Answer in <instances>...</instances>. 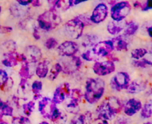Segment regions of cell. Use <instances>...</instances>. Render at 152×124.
Here are the masks:
<instances>
[{"mask_svg":"<svg viewBox=\"0 0 152 124\" xmlns=\"http://www.w3.org/2000/svg\"><path fill=\"white\" fill-rule=\"evenodd\" d=\"M123 109V104L120 99L110 97L104 101L96 109L98 119L105 120H112Z\"/></svg>","mask_w":152,"mask_h":124,"instance_id":"obj_1","label":"cell"},{"mask_svg":"<svg viewBox=\"0 0 152 124\" xmlns=\"http://www.w3.org/2000/svg\"><path fill=\"white\" fill-rule=\"evenodd\" d=\"M105 83L102 79L88 78L86 81V91L83 95L85 100L90 104L97 103L105 93Z\"/></svg>","mask_w":152,"mask_h":124,"instance_id":"obj_2","label":"cell"},{"mask_svg":"<svg viewBox=\"0 0 152 124\" xmlns=\"http://www.w3.org/2000/svg\"><path fill=\"white\" fill-rule=\"evenodd\" d=\"M62 22L59 13L53 8L45 11L38 16L37 22L39 28L45 31H50L56 28Z\"/></svg>","mask_w":152,"mask_h":124,"instance_id":"obj_3","label":"cell"},{"mask_svg":"<svg viewBox=\"0 0 152 124\" xmlns=\"http://www.w3.org/2000/svg\"><path fill=\"white\" fill-rule=\"evenodd\" d=\"M84 25L77 17L68 21L64 25L65 34L73 40H78L82 37L84 30Z\"/></svg>","mask_w":152,"mask_h":124,"instance_id":"obj_4","label":"cell"},{"mask_svg":"<svg viewBox=\"0 0 152 124\" xmlns=\"http://www.w3.org/2000/svg\"><path fill=\"white\" fill-rule=\"evenodd\" d=\"M132 10V5L127 1L116 3L111 8V17L114 21L121 22L128 16Z\"/></svg>","mask_w":152,"mask_h":124,"instance_id":"obj_5","label":"cell"},{"mask_svg":"<svg viewBox=\"0 0 152 124\" xmlns=\"http://www.w3.org/2000/svg\"><path fill=\"white\" fill-rule=\"evenodd\" d=\"M130 83V76L129 74L123 71H120L116 74L110 81L111 89L117 92L126 89Z\"/></svg>","mask_w":152,"mask_h":124,"instance_id":"obj_6","label":"cell"},{"mask_svg":"<svg viewBox=\"0 0 152 124\" xmlns=\"http://www.w3.org/2000/svg\"><path fill=\"white\" fill-rule=\"evenodd\" d=\"M56 104L52 99L49 98H42L39 101L38 109L43 117L50 119L53 111L56 108Z\"/></svg>","mask_w":152,"mask_h":124,"instance_id":"obj_7","label":"cell"},{"mask_svg":"<svg viewBox=\"0 0 152 124\" xmlns=\"http://www.w3.org/2000/svg\"><path fill=\"white\" fill-rule=\"evenodd\" d=\"M113 50L114 47L111 40H105V41L98 42L93 47L91 52L96 57L99 58L107 56L111 54Z\"/></svg>","mask_w":152,"mask_h":124,"instance_id":"obj_8","label":"cell"},{"mask_svg":"<svg viewBox=\"0 0 152 124\" xmlns=\"http://www.w3.org/2000/svg\"><path fill=\"white\" fill-rule=\"evenodd\" d=\"M115 65L111 60L96 62L93 65V71L99 77L108 75L115 71Z\"/></svg>","mask_w":152,"mask_h":124,"instance_id":"obj_9","label":"cell"},{"mask_svg":"<svg viewBox=\"0 0 152 124\" xmlns=\"http://www.w3.org/2000/svg\"><path fill=\"white\" fill-rule=\"evenodd\" d=\"M79 50L77 43L73 41H65L59 45L57 48V52L60 56L65 57H71L75 56Z\"/></svg>","mask_w":152,"mask_h":124,"instance_id":"obj_10","label":"cell"},{"mask_svg":"<svg viewBox=\"0 0 152 124\" xmlns=\"http://www.w3.org/2000/svg\"><path fill=\"white\" fill-rule=\"evenodd\" d=\"M70 95H71V88L69 83H63L56 88L52 100L56 104H60L64 102L66 98H69Z\"/></svg>","mask_w":152,"mask_h":124,"instance_id":"obj_11","label":"cell"},{"mask_svg":"<svg viewBox=\"0 0 152 124\" xmlns=\"http://www.w3.org/2000/svg\"><path fill=\"white\" fill-rule=\"evenodd\" d=\"M108 7L104 3H99L95 7L91 15V20L92 23L99 24L103 22L108 16Z\"/></svg>","mask_w":152,"mask_h":124,"instance_id":"obj_12","label":"cell"},{"mask_svg":"<svg viewBox=\"0 0 152 124\" xmlns=\"http://www.w3.org/2000/svg\"><path fill=\"white\" fill-rule=\"evenodd\" d=\"M68 60L63 62V65H62V72L66 74H72L78 71L82 65V61L80 57L77 56L69 57Z\"/></svg>","mask_w":152,"mask_h":124,"instance_id":"obj_13","label":"cell"},{"mask_svg":"<svg viewBox=\"0 0 152 124\" xmlns=\"http://www.w3.org/2000/svg\"><path fill=\"white\" fill-rule=\"evenodd\" d=\"M25 55L26 60L30 63L35 64L36 62H39L42 58V51L36 45H30L25 48Z\"/></svg>","mask_w":152,"mask_h":124,"instance_id":"obj_14","label":"cell"},{"mask_svg":"<svg viewBox=\"0 0 152 124\" xmlns=\"http://www.w3.org/2000/svg\"><path fill=\"white\" fill-rule=\"evenodd\" d=\"M124 106V112L126 115L132 117V116L136 114L138 112H140L142 109V103L137 99L135 98H132L129 100L125 104Z\"/></svg>","mask_w":152,"mask_h":124,"instance_id":"obj_15","label":"cell"},{"mask_svg":"<svg viewBox=\"0 0 152 124\" xmlns=\"http://www.w3.org/2000/svg\"><path fill=\"white\" fill-rule=\"evenodd\" d=\"M146 88V83L142 80H135L129 83L126 89L127 92L130 94H137L144 91Z\"/></svg>","mask_w":152,"mask_h":124,"instance_id":"obj_16","label":"cell"},{"mask_svg":"<svg viewBox=\"0 0 152 124\" xmlns=\"http://www.w3.org/2000/svg\"><path fill=\"white\" fill-rule=\"evenodd\" d=\"M50 120H51L53 124H65L68 120V117L65 112L56 107L53 111Z\"/></svg>","mask_w":152,"mask_h":124,"instance_id":"obj_17","label":"cell"},{"mask_svg":"<svg viewBox=\"0 0 152 124\" xmlns=\"http://www.w3.org/2000/svg\"><path fill=\"white\" fill-rule=\"evenodd\" d=\"M49 65H50V62L47 59L39 62L38 65L36 67L35 71L37 77L39 78H45L47 77L49 72Z\"/></svg>","mask_w":152,"mask_h":124,"instance_id":"obj_18","label":"cell"},{"mask_svg":"<svg viewBox=\"0 0 152 124\" xmlns=\"http://www.w3.org/2000/svg\"><path fill=\"white\" fill-rule=\"evenodd\" d=\"M31 64L33 63H30V62H22L19 72V76L21 77V79L28 80V79L31 78V77H32L33 74H34V71H35L36 70H34L31 68Z\"/></svg>","mask_w":152,"mask_h":124,"instance_id":"obj_19","label":"cell"},{"mask_svg":"<svg viewBox=\"0 0 152 124\" xmlns=\"http://www.w3.org/2000/svg\"><path fill=\"white\" fill-rule=\"evenodd\" d=\"M92 114L90 112L77 114L71 120V124H91Z\"/></svg>","mask_w":152,"mask_h":124,"instance_id":"obj_20","label":"cell"},{"mask_svg":"<svg viewBox=\"0 0 152 124\" xmlns=\"http://www.w3.org/2000/svg\"><path fill=\"white\" fill-rule=\"evenodd\" d=\"M18 53L16 51L7 52L4 54V58L2 60V64L6 67H13L17 65Z\"/></svg>","mask_w":152,"mask_h":124,"instance_id":"obj_21","label":"cell"},{"mask_svg":"<svg viewBox=\"0 0 152 124\" xmlns=\"http://www.w3.org/2000/svg\"><path fill=\"white\" fill-rule=\"evenodd\" d=\"M111 41L113 44L114 50L118 51L127 50L129 43L123 39V36H117L111 39Z\"/></svg>","mask_w":152,"mask_h":124,"instance_id":"obj_22","label":"cell"},{"mask_svg":"<svg viewBox=\"0 0 152 124\" xmlns=\"http://www.w3.org/2000/svg\"><path fill=\"white\" fill-rule=\"evenodd\" d=\"M74 0H57L54 5L52 7L54 10L59 12H65L74 5Z\"/></svg>","mask_w":152,"mask_h":124,"instance_id":"obj_23","label":"cell"},{"mask_svg":"<svg viewBox=\"0 0 152 124\" xmlns=\"http://www.w3.org/2000/svg\"><path fill=\"white\" fill-rule=\"evenodd\" d=\"M125 25L121 22H117V21H110L107 25V30L108 33L111 35H117L120 34L124 28Z\"/></svg>","mask_w":152,"mask_h":124,"instance_id":"obj_24","label":"cell"},{"mask_svg":"<svg viewBox=\"0 0 152 124\" xmlns=\"http://www.w3.org/2000/svg\"><path fill=\"white\" fill-rule=\"evenodd\" d=\"M13 109L10 105L5 102H3L0 100V118H1L4 116H9L11 117L13 116Z\"/></svg>","mask_w":152,"mask_h":124,"instance_id":"obj_25","label":"cell"},{"mask_svg":"<svg viewBox=\"0 0 152 124\" xmlns=\"http://www.w3.org/2000/svg\"><path fill=\"white\" fill-rule=\"evenodd\" d=\"M97 43V37L92 34H87L84 36L82 40V45L85 48L94 47Z\"/></svg>","mask_w":152,"mask_h":124,"instance_id":"obj_26","label":"cell"},{"mask_svg":"<svg viewBox=\"0 0 152 124\" xmlns=\"http://www.w3.org/2000/svg\"><path fill=\"white\" fill-rule=\"evenodd\" d=\"M62 71V68L61 64L59 63H56L51 67L50 70H49V72L48 74V77L50 80H54L55 79L57 78L58 75L60 74V72Z\"/></svg>","mask_w":152,"mask_h":124,"instance_id":"obj_27","label":"cell"},{"mask_svg":"<svg viewBox=\"0 0 152 124\" xmlns=\"http://www.w3.org/2000/svg\"><path fill=\"white\" fill-rule=\"evenodd\" d=\"M83 97V94L80 89H72V90H71V95H70V98H71V101L70 102L74 103L76 104H79L81 102Z\"/></svg>","mask_w":152,"mask_h":124,"instance_id":"obj_28","label":"cell"},{"mask_svg":"<svg viewBox=\"0 0 152 124\" xmlns=\"http://www.w3.org/2000/svg\"><path fill=\"white\" fill-rule=\"evenodd\" d=\"M140 115L142 118H149L152 116V101L145 103L141 109Z\"/></svg>","mask_w":152,"mask_h":124,"instance_id":"obj_29","label":"cell"},{"mask_svg":"<svg viewBox=\"0 0 152 124\" xmlns=\"http://www.w3.org/2000/svg\"><path fill=\"white\" fill-rule=\"evenodd\" d=\"M139 25L135 22H129L126 25V28L124 31V36H132L137 31Z\"/></svg>","mask_w":152,"mask_h":124,"instance_id":"obj_30","label":"cell"},{"mask_svg":"<svg viewBox=\"0 0 152 124\" xmlns=\"http://www.w3.org/2000/svg\"><path fill=\"white\" fill-rule=\"evenodd\" d=\"M148 54V51L145 48H137L134 49L132 51V57L133 59H134L135 60H139V59H142L144 58V56Z\"/></svg>","mask_w":152,"mask_h":124,"instance_id":"obj_31","label":"cell"},{"mask_svg":"<svg viewBox=\"0 0 152 124\" xmlns=\"http://www.w3.org/2000/svg\"><path fill=\"white\" fill-rule=\"evenodd\" d=\"M34 109H35V103H34V101H29L28 103H25L22 106L23 112L27 117H29L32 114Z\"/></svg>","mask_w":152,"mask_h":124,"instance_id":"obj_32","label":"cell"},{"mask_svg":"<svg viewBox=\"0 0 152 124\" xmlns=\"http://www.w3.org/2000/svg\"><path fill=\"white\" fill-rule=\"evenodd\" d=\"M9 80L8 75L4 70H0V89L4 91L7 82Z\"/></svg>","mask_w":152,"mask_h":124,"instance_id":"obj_33","label":"cell"},{"mask_svg":"<svg viewBox=\"0 0 152 124\" xmlns=\"http://www.w3.org/2000/svg\"><path fill=\"white\" fill-rule=\"evenodd\" d=\"M134 65L138 68H148V67L152 66V62L148 60V59H139V60H135L133 62Z\"/></svg>","mask_w":152,"mask_h":124,"instance_id":"obj_34","label":"cell"},{"mask_svg":"<svg viewBox=\"0 0 152 124\" xmlns=\"http://www.w3.org/2000/svg\"><path fill=\"white\" fill-rule=\"evenodd\" d=\"M42 89V83L39 80H36L33 83L32 86H31V89L34 95H39L40 94V92Z\"/></svg>","mask_w":152,"mask_h":124,"instance_id":"obj_35","label":"cell"},{"mask_svg":"<svg viewBox=\"0 0 152 124\" xmlns=\"http://www.w3.org/2000/svg\"><path fill=\"white\" fill-rule=\"evenodd\" d=\"M82 58L83 59L86 61H89V62H91V61H95V60H97L98 58L93 53L91 52V51L88 50L87 51L84 52V53L82 54Z\"/></svg>","mask_w":152,"mask_h":124,"instance_id":"obj_36","label":"cell"},{"mask_svg":"<svg viewBox=\"0 0 152 124\" xmlns=\"http://www.w3.org/2000/svg\"><path fill=\"white\" fill-rule=\"evenodd\" d=\"M77 17L83 22L84 26H89V25H91L93 24L91 20V16H88V14L79 15Z\"/></svg>","mask_w":152,"mask_h":124,"instance_id":"obj_37","label":"cell"},{"mask_svg":"<svg viewBox=\"0 0 152 124\" xmlns=\"http://www.w3.org/2000/svg\"><path fill=\"white\" fill-rule=\"evenodd\" d=\"M58 41L56 40V39L53 38V37H51V38H49L47 40H46L45 43V47L47 48L48 49H53L55 48L56 47H57L58 46Z\"/></svg>","mask_w":152,"mask_h":124,"instance_id":"obj_38","label":"cell"},{"mask_svg":"<svg viewBox=\"0 0 152 124\" xmlns=\"http://www.w3.org/2000/svg\"><path fill=\"white\" fill-rule=\"evenodd\" d=\"M12 124H31V121L28 117H15L12 120Z\"/></svg>","mask_w":152,"mask_h":124,"instance_id":"obj_39","label":"cell"},{"mask_svg":"<svg viewBox=\"0 0 152 124\" xmlns=\"http://www.w3.org/2000/svg\"><path fill=\"white\" fill-rule=\"evenodd\" d=\"M67 110L69 112L73 113V114H77L80 111V108H79V104L74 103L70 102L66 106Z\"/></svg>","mask_w":152,"mask_h":124,"instance_id":"obj_40","label":"cell"},{"mask_svg":"<svg viewBox=\"0 0 152 124\" xmlns=\"http://www.w3.org/2000/svg\"><path fill=\"white\" fill-rule=\"evenodd\" d=\"M140 8L142 11H147L148 10H151L152 9V0H147L145 4H142Z\"/></svg>","mask_w":152,"mask_h":124,"instance_id":"obj_41","label":"cell"},{"mask_svg":"<svg viewBox=\"0 0 152 124\" xmlns=\"http://www.w3.org/2000/svg\"><path fill=\"white\" fill-rule=\"evenodd\" d=\"M12 31L11 27H0V33L2 34H6Z\"/></svg>","mask_w":152,"mask_h":124,"instance_id":"obj_42","label":"cell"},{"mask_svg":"<svg viewBox=\"0 0 152 124\" xmlns=\"http://www.w3.org/2000/svg\"><path fill=\"white\" fill-rule=\"evenodd\" d=\"M33 37L35 40H38L40 39V34L39 32V30L37 28H35L34 29V31H33Z\"/></svg>","mask_w":152,"mask_h":124,"instance_id":"obj_43","label":"cell"},{"mask_svg":"<svg viewBox=\"0 0 152 124\" xmlns=\"http://www.w3.org/2000/svg\"><path fill=\"white\" fill-rule=\"evenodd\" d=\"M31 4L34 7H39V6H40V1L39 0H32Z\"/></svg>","mask_w":152,"mask_h":124,"instance_id":"obj_44","label":"cell"},{"mask_svg":"<svg viewBox=\"0 0 152 124\" xmlns=\"http://www.w3.org/2000/svg\"><path fill=\"white\" fill-rule=\"evenodd\" d=\"M91 1V0H74V4L77 5V4H80V3L85 2V1Z\"/></svg>","mask_w":152,"mask_h":124,"instance_id":"obj_45","label":"cell"},{"mask_svg":"<svg viewBox=\"0 0 152 124\" xmlns=\"http://www.w3.org/2000/svg\"><path fill=\"white\" fill-rule=\"evenodd\" d=\"M141 5H142V4H141V3L138 1H136L134 3V7L135 8H138V7H140V8Z\"/></svg>","mask_w":152,"mask_h":124,"instance_id":"obj_46","label":"cell"},{"mask_svg":"<svg viewBox=\"0 0 152 124\" xmlns=\"http://www.w3.org/2000/svg\"><path fill=\"white\" fill-rule=\"evenodd\" d=\"M47 1H48V4H50L52 7L53 5H54V4L56 2V1H57V0H47Z\"/></svg>","mask_w":152,"mask_h":124,"instance_id":"obj_47","label":"cell"},{"mask_svg":"<svg viewBox=\"0 0 152 124\" xmlns=\"http://www.w3.org/2000/svg\"><path fill=\"white\" fill-rule=\"evenodd\" d=\"M99 122L97 124H108V120H102V119H99Z\"/></svg>","mask_w":152,"mask_h":124,"instance_id":"obj_48","label":"cell"},{"mask_svg":"<svg viewBox=\"0 0 152 124\" xmlns=\"http://www.w3.org/2000/svg\"><path fill=\"white\" fill-rule=\"evenodd\" d=\"M148 34L149 35V37H151L152 38V25L148 28Z\"/></svg>","mask_w":152,"mask_h":124,"instance_id":"obj_49","label":"cell"},{"mask_svg":"<svg viewBox=\"0 0 152 124\" xmlns=\"http://www.w3.org/2000/svg\"><path fill=\"white\" fill-rule=\"evenodd\" d=\"M40 98H41V95H40V94H39V95H34V101H37V100L39 99Z\"/></svg>","mask_w":152,"mask_h":124,"instance_id":"obj_50","label":"cell"},{"mask_svg":"<svg viewBox=\"0 0 152 124\" xmlns=\"http://www.w3.org/2000/svg\"><path fill=\"white\" fill-rule=\"evenodd\" d=\"M0 124H8L7 123V122L4 121L3 120H1V119H0Z\"/></svg>","mask_w":152,"mask_h":124,"instance_id":"obj_51","label":"cell"},{"mask_svg":"<svg viewBox=\"0 0 152 124\" xmlns=\"http://www.w3.org/2000/svg\"><path fill=\"white\" fill-rule=\"evenodd\" d=\"M39 124H49V123L46 121H42V122H41Z\"/></svg>","mask_w":152,"mask_h":124,"instance_id":"obj_52","label":"cell"},{"mask_svg":"<svg viewBox=\"0 0 152 124\" xmlns=\"http://www.w3.org/2000/svg\"><path fill=\"white\" fill-rule=\"evenodd\" d=\"M144 124H152V123H150V122H148V123H144Z\"/></svg>","mask_w":152,"mask_h":124,"instance_id":"obj_53","label":"cell"},{"mask_svg":"<svg viewBox=\"0 0 152 124\" xmlns=\"http://www.w3.org/2000/svg\"><path fill=\"white\" fill-rule=\"evenodd\" d=\"M1 6H0V13H1Z\"/></svg>","mask_w":152,"mask_h":124,"instance_id":"obj_54","label":"cell"},{"mask_svg":"<svg viewBox=\"0 0 152 124\" xmlns=\"http://www.w3.org/2000/svg\"><path fill=\"white\" fill-rule=\"evenodd\" d=\"M0 27H1V26H0Z\"/></svg>","mask_w":152,"mask_h":124,"instance_id":"obj_55","label":"cell"}]
</instances>
